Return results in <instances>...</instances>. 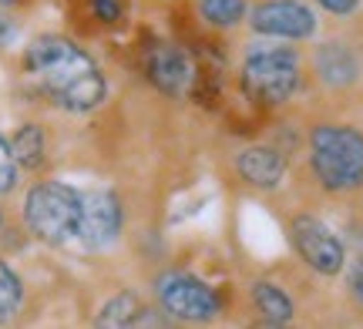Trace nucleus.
Wrapping results in <instances>:
<instances>
[{
  "label": "nucleus",
  "mask_w": 363,
  "mask_h": 329,
  "mask_svg": "<svg viewBox=\"0 0 363 329\" xmlns=\"http://www.w3.org/2000/svg\"><path fill=\"white\" fill-rule=\"evenodd\" d=\"M27 71L67 111H91L104 101V78L88 54L65 37H38L24 54Z\"/></svg>",
  "instance_id": "nucleus-1"
},
{
  "label": "nucleus",
  "mask_w": 363,
  "mask_h": 329,
  "mask_svg": "<svg viewBox=\"0 0 363 329\" xmlns=\"http://www.w3.org/2000/svg\"><path fill=\"white\" fill-rule=\"evenodd\" d=\"M27 229L51 246H74L84 229V198L61 182H40L27 192Z\"/></svg>",
  "instance_id": "nucleus-2"
},
{
  "label": "nucleus",
  "mask_w": 363,
  "mask_h": 329,
  "mask_svg": "<svg viewBox=\"0 0 363 329\" xmlns=\"http://www.w3.org/2000/svg\"><path fill=\"white\" fill-rule=\"evenodd\" d=\"M310 155L316 178L333 188L347 192L363 182V134L353 128H316L310 134Z\"/></svg>",
  "instance_id": "nucleus-3"
},
{
  "label": "nucleus",
  "mask_w": 363,
  "mask_h": 329,
  "mask_svg": "<svg viewBox=\"0 0 363 329\" xmlns=\"http://www.w3.org/2000/svg\"><path fill=\"white\" fill-rule=\"evenodd\" d=\"M242 84L256 101L279 105L299 88V57L286 47L256 51L242 67Z\"/></svg>",
  "instance_id": "nucleus-4"
},
{
  "label": "nucleus",
  "mask_w": 363,
  "mask_h": 329,
  "mask_svg": "<svg viewBox=\"0 0 363 329\" xmlns=\"http://www.w3.org/2000/svg\"><path fill=\"white\" fill-rule=\"evenodd\" d=\"M158 303L172 319L185 323H206L219 313V296L208 289L206 282H199L189 272H165L155 282Z\"/></svg>",
  "instance_id": "nucleus-5"
},
{
  "label": "nucleus",
  "mask_w": 363,
  "mask_h": 329,
  "mask_svg": "<svg viewBox=\"0 0 363 329\" xmlns=\"http://www.w3.org/2000/svg\"><path fill=\"white\" fill-rule=\"evenodd\" d=\"M293 242H296V252L306 259V265H313L316 272L333 276V272L343 269V246H340V238L323 222H316L313 215L293 219Z\"/></svg>",
  "instance_id": "nucleus-6"
},
{
  "label": "nucleus",
  "mask_w": 363,
  "mask_h": 329,
  "mask_svg": "<svg viewBox=\"0 0 363 329\" xmlns=\"http://www.w3.org/2000/svg\"><path fill=\"white\" fill-rule=\"evenodd\" d=\"M249 21L259 34H269V37L303 40L316 30V17L296 0H266L249 13Z\"/></svg>",
  "instance_id": "nucleus-7"
},
{
  "label": "nucleus",
  "mask_w": 363,
  "mask_h": 329,
  "mask_svg": "<svg viewBox=\"0 0 363 329\" xmlns=\"http://www.w3.org/2000/svg\"><path fill=\"white\" fill-rule=\"evenodd\" d=\"M148 78L158 91L182 94L192 81V61L175 44H152L148 51Z\"/></svg>",
  "instance_id": "nucleus-8"
},
{
  "label": "nucleus",
  "mask_w": 363,
  "mask_h": 329,
  "mask_svg": "<svg viewBox=\"0 0 363 329\" xmlns=\"http://www.w3.org/2000/svg\"><path fill=\"white\" fill-rule=\"evenodd\" d=\"M118 229H121V209L111 192L104 195L84 198V229H81V246L88 249H101L108 242H115Z\"/></svg>",
  "instance_id": "nucleus-9"
},
{
  "label": "nucleus",
  "mask_w": 363,
  "mask_h": 329,
  "mask_svg": "<svg viewBox=\"0 0 363 329\" xmlns=\"http://www.w3.org/2000/svg\"><path fill=\"white\" fill-rule=\"evenodd\" d=\"M235 168L242 175V182L256 185V188H272V185L283 182L286 165L272 148H246V151L235 158Z\"/></svg>",
  "instance_id": "nucleus-10"
},
{
  "label": "nucleus",
  "mask_w": 363,
  "mask_h": 329,
  "mask_svg": "<svg viewBox=\"0 0 363 329\" xmlns=\"http://www.w3.org/2000/svg\"><path fill=\"white\" fill-rule=\"evenodd\" d=\"M252 303L259 309V316L272 326H279V323H289L293 319V303H289V296L283 289H276L272 282H256L252 286Z\"/></svg>",
  "instance_id": "nucleus-11"
},
{
  "label": "nucleus",
  "mask_w": 363,
  "mask_h": 329,
  "mask_svg": "<svg viewBox=\"0 0 363 329\" xmlns=\"http://www.w3.org/2000/svg\"><path fill=\"white\" fill-rule=\"evenodd\" d=\"M316 67H320V78L326 81V84H350L353 74H357V64H353V57L343 47H337V44H326V47H320V54H316Z\"/></svg>",
  "instance_id": "nucleus-12"
},
{
  "label": "nucleus",
  "mask_w": 363,
  "mask_h": 329,
  "mask_svg": "<svg viewBox=\"0 0 363 329\" xmlns=\"http://www.w3.org/2000/svg\"><path fill=\"white\" fill-rule=\"evenodd\" d=\"M11 151L17 165H24V168H38L44 155H48V148H44V132H40L38 125H24V128H17L11 142Z\"/></svg>",
  "instance_id": "nucleus-13"
},
{
  "label": "nucleus",
  "mask_w": 363,
  "mask_h": 329,
  "mask_svg": "<svg viewBox=\"0 0 363 329\" xmlns=\"http://www.w3.org/2000/svg\"><path fill=\"white\" fill-rule=\"evenodd\" d=\"M138 313H142L138 296H135V292H121V296H115V299H111V303L101 309L98 326H131Z\"/></svg>",
  "instance_id": "nucleus-14"
},
{
  "label": "nucleus",
  "mask_w": 363,
  "mask_h": 329,
  "mask_svg": "<svg viewBox=\"0 0 363 329\" xmlns=\"http://www.w3.org/2000/svg\"><path fill=\"white\" fill-rule=\"evenodd\" d=\"M202 17L216 27H233L246 17V0H199Z\"/></svg>",
  "instance_id": "nucleus-15"
},
{
  "label": "nucleus",
  "mask_w": 363,
  "mask_h": 329,
  "mask_svg": "<svg viewBox=\"0 0 363 329\" xmlns=\"http://www.w3.org/2000/svg\"><path fill=\"white\" fill-rule=\"evenodd\" d=\"M21 299H24V292H21V279L7 269V262H0V323H7L11 316H17Z\"/></svg>",
  "instance_id": "nucleus-16"
},
{
  "label": "nucleus",
  "mask_w": 363,
  "mask_h": 329,
  "mask_svg": "<svg viewBox=\"0 0 363 329\" xmlns=\"http://www.w3.org/2000/svg\"><path fill=\"white\" fill-rule=\"evenodd\" d=\"M17 182V158H13L11 145L0 138V192H11Z\"/></svg>",
  "instance_id": "nucleus-17"
},
{
  "label": "nucleus",
  "mask_w": 363,
  "mask_h": 329,
  "mask_svg": "<svg viewBox=\"0 0 363 329\" xmlns=\"http://www.w3.org/2000/svg\"><path fill=\"white\" fill-rule=\"evenodd\" d=\"M91 7H94V17L104 21V24H111L121 17V4L118 0H91Z\"/></svg>",
  "instance_id": "nucleus-18"
},
{
  "label": "nucleus",
  "mask_w": 363,
  "mask_h": 329,
  "mask_svg": "<svg viewBox=\"0 0 363 329\" xmlns=\"http://www.w3.org/2000/svg\"><path fill=\"white\" fill-rule=\"evenodd\" d=\"M350 292H353V299L363 306V259H357L350 269Z\"/></svg>",
  "instance_id": "nucleus-19"
},
{
  "label": "nucleus",
  "mask_w": 363,
  "mask_h": 329,
  "mask_svg": "<svg viewBox=\"0 0 363 329\" xmlns=\"http://www.w3.org/2000/svg\"><path fill=\"white\" fill-rule=\"evenodd\" d=\"M13 40H17V27H13L11 21L0 13V51H4V47H11Z\"/></svg>",
  "instance_id": "nucleus-20"
},
{
  "label": "nucleus",
  "mask_w": 363,
  "mask_h": 329,
  "mask_svg": "<svg viewBox=\"0 0 363 329\" xmlns=\"http://www.w3.org/2000/svg\"><path fill=\"white\" fill-rule=\"evenodd\" d=\"M330 13H353L357 11V0H320Z\"/></svg>",
  "instance_id": "nucleus-21"
},
{
  "label": "nucleus",
  "mask_w": 363,
  "mask_h": 329,
  "mask_svg": "<svg viewBox=\"0 0 363 329\" xmlns=\"http://www.w3.org/2000/svg\"><path fill=\"white\" fill-rule=\"evenodd\" d=\"M0 4H13V0H0Z\"/></svg>",
  "instance_id": "nucleus-22"
}]
</instances>
